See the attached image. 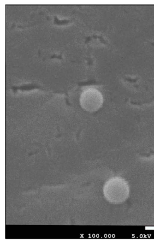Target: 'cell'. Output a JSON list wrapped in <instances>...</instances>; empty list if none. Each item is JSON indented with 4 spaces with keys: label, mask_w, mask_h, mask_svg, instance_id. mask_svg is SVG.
<instances>
[{
    "label": "cell",
    "mask_w": 154,
    "mask_h": 244,
    "mask_svg": "<svg viewBox=\"0 0 154 244\" xmlns=\"http://www.w3.org/2000/svg\"><path fill=\"white\" fill-rule=\"evenodd\" d=\"M103 101L101 93L94 88L85 90L81 94L80 99L82 107L86 111L90 112L98 110L102 106Z\"/></svg>",
    "instance_id": "obj_1"
}]
</instances>
